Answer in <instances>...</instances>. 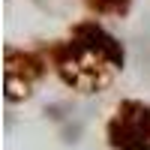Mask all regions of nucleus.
<instances>
[{"label": "nucleus", "mask_w": 150, "mask_h": 150, "mask_svg": "<svg viewBox=\"0 0 150 150\" xmlns=\"http://www.w3.org/2000/svg\"><path fill=\"white\" fill-rule=\"evenodd\" d=\"M87 9L96 12V15H108V18H123L129 15V9L135 0H84Z\"/></svg>", "instance_id": "20e7f679"}, {"label": "nucleus", "mask_w": 150, "mask_h": 150, "mask_svg": "<svg viewBox=\"0 0 150 150\" xmlns=\"http://www.w3.org/2000/svg\"><path fill=\"white\" fill-rule=\"evenodd\" d=\"M111 150H150V102L120 99L105 126Z\"/></svg>", "instance_id": "f03ea898"}, {"label": "nucleus", "mask_w": 150, "mask_h": 150, "mask_svg": "<svg viewBox=\"0 0 150 150\" xmlns=\"http://www.w3.org/2000/svg\"><path fill=\"white\" fill-rule=\"evenodd\" d=\"M45 51H24V48L6 45L3 48V93L6 102H21L33 93V87L45 78L48 72Z\"/></svg>", "instance_id": "7ed1b4c3"}, {"label": "nucleus", "mask_w": 150, "mask_h": 150, "mask_svg": "<svg viewBox=\"0 0 150 150\" xmlns=\"http://www.w3.org/2000/svg\"><path fill=\"white\" fill-rule=\"evenodd\" d=\"M42 51L57 78L78 93H102L126 66L120 39L99 21L72 24L63 39H54Z\"/></svg>", "instance_id": "f257e3e1"}]
</instances>
